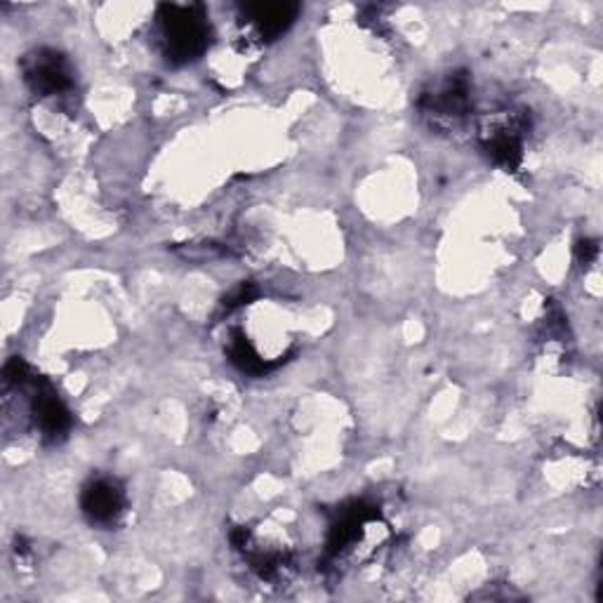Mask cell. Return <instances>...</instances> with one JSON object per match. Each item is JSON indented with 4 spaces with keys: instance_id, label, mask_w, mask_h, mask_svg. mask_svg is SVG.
<instances>
[{
    "instance_id": "1",
    "label": "cell",
    "mask_w": 603,
    "mask_h": 603,
    "mask_svg": "<svg viewBox=\"0 0 603 603\" xmlns=\"http://www.w3.org/2000/svg\"><path fill=\"white\" fill-rule=\"evenodd\" d=\"M160 27H164L166 55L177 65H185L200 57L210 43L208 19L198 6L160 8Z\"/></svg>"
},
{
    "instance_id": "2",
    "label": "cell",
    "mask_w": 603,
    "mask_h": 603,
    "mask_svg": "<svg viewBox=\"0 0 603 603\" xmlns=\"http://www.w3.org/2000/svg\"><path fill=\"white\" fill-rule=\"evenodd\" d=\"M24 78L29 88L40 97L67 95L73 88L67 59L55 50H36L24 62Z\"/></svg>"
},
{
    "instance_id": "3",
    "label": "cell",
    "mask_w": 603,
    "mask_h": 603,
    "mask_svg": "<svg viewBox=\"0 0 603 603\" xmlns=\"http://www.w3.org/2000/svg\"><path fill=\"white\" fill-rule=\"evenodd\" d=\"M80 505H83V512L92 524L111 526L120 518V514L126 512L128 500L123 486H120L116 478L99 476L86 486Z\"/></svg>"
},
{
    "instance_id": "4",
    "label": "cell",
    "mask_w": 603,
    "mask_h": 603,
    "mask_svg": "<svg viewBox=\"0 0 603 603\" xmlns=\"http://www.w3.org/2000/svg\"><path fill=\"white\" fill-rule=\"evenodd\" d=\"M419 107L425 109L427 116L436 120H457L467 113L469 109V86L467 76L455 73L446 83H441L432 92L422 97Z\"/></svg>"
},
{
    "instance_id": "5",
    "label": "cell",
    "mask_w": 603,
    "mask_h": 603,
    "mask_svg": "<svg viewBox=\"0 0 603 603\" xmlns=\"http://www.w3.org/2000/svg\"><path fill=\"white\" fill-rule=\"evenodd\" d=\"M33 417H36L40 434L52 441L62 438L71 425L67 406L57 398V394L48 385H38V382H36V396H33Z\"/></svg>"
},
{
    "instance_id": "6",
    "label": "cell",
    "mask_w": 603,
    "mask_h": 603,
    "mask_svg": "<svg viewBox=\"0 0 603 603\" xmlns=\"http://www.w3.org/2000/svg\"><path fill=\"white\" fill-rule=\"evenodd\" d=\"M244 10L263 38H276L284 33L295 22L297 14V6L288 3H259L246 6Z\"/></svg>"
},
{
    "instance_id": "7",
    "label": "cell",
    "mask_w": 603,
    "mask_h": 603,
    "mask_svg": "<svg viewBox=\"0 0 603 603\" xmlns=\"http://www.w3.org/2000/svg\"><path fill=\"white\" fill-rule=\"evenodd\" d=\"M486 149L495 158V164L514 170L521 164V135L512 123H500L486 132Z\"/></svg>"
},
{
    "instance_id": "8",
    "label": "cell",
    "mask_w": 603,
    "mask_h": 603,
    "mask_svg": "<svg viewBox=\"0 0 603 603\" xmlns=\"http://www.w3.org/2000/svg\"><path fill=\"white\" fill-rule=\"evenodd\" d=\"M577 253H580V259H582V263L590 265L592 259L596 257V253H599V246L594 244V240H585V244H580Z\"/></svg>"
}]
</instances>
